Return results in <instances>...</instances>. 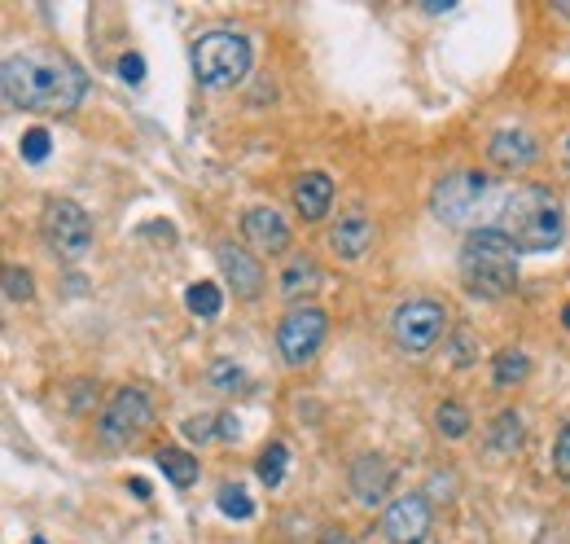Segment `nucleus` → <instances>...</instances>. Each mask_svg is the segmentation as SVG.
I'll return each instance as SVG.
<instances>
[{
  "mask_svg": "<svg viewBox=\"0 0 570 544\" xmlns=\"http://www.w3.org/2000/svg\"><path fill=\"white\" fill-rule=\"evenodd\" d=\"M0 88H5V102L14 110H36V115H71L84 93L88 80L84 71L58 54V49H23L5 58V71H0Z\"/></svg>",
  "mask_w": 570,
  "mask_h": 544,
  "instance_id": "1",
  "label": "nucleus"
},
{
  "mask_svg": "<svg viewBox=\"0 0 570 544\" xmlns=\"http://www.w3.org/2000/svg\"><path fill=\"white\" fill-rule=\"evenodd\" d=\"M496 228L522 250V255H544L566 237V215L561 202L544 185H518L496 215Z\"/></svg>",
  "mask_w": 570,
  "mask_h": 544,
  "instance_id": "2",
  "label": "nucleus"
},
{
  "mask_svg": "<svg viewBox=\"0 0 570 544\" xmlns=\"http://www.w3.org/2000/svg\"><path fill=\"white\" fill-rule=\"evenodd\" d=\"M518 246L491 224V228H474L465 237L461 250V282L470 295L478 299H500L518 286Z\"/></svg>",
  "mask_w": 570,
  "mask_h": 544,
  "instance_id": "3",
  "label": "nucleus"
},
{
  "mask_svg": "<svg viewBox=\"0 0 570 544\" xmlns=\"http://www.w3.org/2000/svg\"><path fill=\"white\" fill-rule=\"evenodd\" d=\"M250 40L233 27H215V32H202L189 49V62H193V75L202 88H233L246 80L250 71Z\"/></svg>",
  "mask_w": 570,
  "mask_h": 544,
  "instance_id": "4",
  "label": "nucleus"
},
{
  "mask_svg": "<svg viewBox=\"0 0 570 544\" xmlns=\"http://www.w3.org/2000/svg\"><path fill=\"white\" fill-rule=\"evenodd\" d=\"M150 422H154L150 395H145L141 387H119V391L106 400L102 417H97V439H102L106 448H128V444H136V439L145 435Z\"/></svg>",
  "mask_w": 570,
  "mask_h": 544,
  "instance_id": "5",
  "label": "nucleus"
},
{
  "mask_svg": "<svg viewBox=\"0 0 570 544\" xmlns=\"http://www.w3.org/2000/svg\"><path fill=\"white\" fill-rule=\"evenodd\" d=\"M443 334H448V308H443L439 299H426V295H421V299H408V304H400L395 317H391V339H395V347L408 352V356L430 352Z\"/></svg>",
  "mask_w": 570,
  "mask_h": 544,
  "instance_id": "6",
  "label": "nucleus"
},
{
  "mask_svg": "<svg viewBox=\"0 0 570 544\" xmlns=\"http://www.w3.org/2000/svg\"><path fill=\"white\" fill-rule=\"evenodd\" d=\"M325 334H330V317L317 304H299V308L285 312L281 326H276V352H281V360L290 369H299V365H308L321 352Z\"/></svg>",
  "mask_w": 570,
  "mask_h": 544,
  "instance_id": "7",
  "label": "nucleus"
},
{
  "mask_svg": "<svg viewBox=\"0 0 570 544\" xmlns=\"http://www.w3.org/2000/svg\"><path fill=\"white\" fill-rule=\"evenodd\" d=\"M45 241L67 263L84 259L93 250V220H88V211L80 202H71V198H49V206H45Z\"/></svg>",
  "mask_w": 570,
  "mask_h": 544,
  "instance_id": "8",
  "label": "nucleus"
},
{
  "mask_svg": "<svg viewBox=\"0 0 570 544\" xmlns=\"http://www.w3.org/2000/svg\"><path fill=\"white\" fill-rule=\"evenodd\" d=\"M491 189V176L487 172H456V176H443L439 185H435V215L443 220V224H461L478 202H483V193Z\"/></svg>",
  "mask_w": 570,
  "mask_h": 544,
  "instance_id": "9",
  "label": "nucleus"
},
{
  "mask_svg": "<svg viewBox=\"0 0 570 544\" xmlns=\"http://www.w3.org/2000/svg\"><path fill=\"white\" fill-rule=\"evenodd\" d=\"M382 535L391 544H426L430 535V500L421 492H404L382 513Z\"/></svg>",
  "mask_w": 570,
  "mask_h": 544,
  "instance_id": "10",
  "label": "nucleus"
},
{
  "mask_svg": "<svg viewBox=\"0 0 570 544\" xmlns=\"http://www.w3.org/2000/svg\"><path fill=\"white\" fill-rule=\"evenodd\" d=\"M539 158V141H535V132H526V128H496L491 137H487V163L496 167V172H522V167H531Z\"/></svg>",
  "mask_w": 570,
  "mask_h": 544,
  "instance_id": "11",
  "label": "nucleus"
},
{
  "mask_svg": "<svg viewBox=\"0 0 570 544\" xmlns=\"http://www.w3.org/2000/svg\"><path fill=\"white\" fill-rule=\"evenodd\" d=\"M215 263H219V272H224V282L233 286V295L254 299V295L263 291V263H259L250 250H241V246H233V241H219V246H215Z\"/></svg>",
  "mask_w": 570,
  "mask_h": 544,
  "instance_id": "12",
  "label": "nucleus"
},
{
  "mask_svg": "<svg viewBox=\"0 0 570 544\" xmlns=\"http://www.w3.org/2000/svg\"><path fill=\"white\" fill-rule=\"evenodd\" d=\"M373 220L365 215V211H347V215H339V224L330 228V237H325V246L334 250V259H343V263H356L369 246H373Z\"/></svg>",
  "mask_w": 570,
  "mask_h": 544,
  "instance_id": "13",
  "label": "nucleus"
},
{
  "mask_svg": "<svg viewBox=\"0 0 570 544\" xmlns=\"http://www.w3.org/2000/svg\"><path fill=\"white\" fill-rule=\"evenodd\" d=\"M241 233H246V241L254 250H268V255L290 246V224H285V215L276 206H250L241 215Z\"/></svg>",
  "mask_w": 570,
  "mask_h": 544,
  "instance_id": "14",
  "label": "nucleus"
},
{
  "mask_svg": "<svg viewBox=\"0 0 570 544\" xmlns=\"http://www.w3.org/2000/svg\"><path fill=\"white\" fill-rule=\"evenodd\" d=\"M352 492H356V500L369 505V509L382 505L387 492H391V461H387L382 452L356 457V465H352Z\"/></svg>",
  "mask_w": 570,
  "mask_h": 544,
  "instance_id": "15",
  "label": "nucleus"
},
{
  "mask_svg": "<svg viewBox=\"0 0 570 544\" xmlns=\"http://www.w3.org/2000/svg\"><path fill=\"white\" fill-rule=\"evenodd\" d=\"M290 202H295V211L304 215V220H325L330 215V202H334V180L325 176V172H304L299 180H295V189H290Z\"/></svg>",
  "mask_w": 570,
  "mask_h": 544,
  "instance_id": "16",
  "label": "nucleus"
},
{
  "mask_svg": "<svg viewBox=\"0 0 570 544\" xmlns=\"http://www.w3.org/2000/svg\"><path fill=\"white\" fill-rule=\"evenodd\" d=\"M321 286V263L312 259V255H304V250H295L290 259H285V268H281V277H276V291L290 299L295 308H299V299L304 295H312Z\"/></svg>",
  "mask_w": 570,
  "mask_h": 544,
  "instance_id": "17",
  "label": "nucleus"
},
{
  "mask_svg": "<svg viewBox=\"0 0 570 544\" xmlns=\"http://www.w3.org/2000/svg\"><path fill=\"white\" fill-rule=\"evenodd\" d=\"M518 444H522V417L513 409L496 413V422L487 430V452L491 457H509V452H518Z\"/></svg>",
  "mask_w": 570,
  "mask_h": 544,
  "instance_id": "18",
  "label": "nucleus"
},
{
  "mask_svg": "<svg viewBox=\"0 0 570 544\" xmlns=\"http://www.w3.org/2000/svg\"><path fill=\"white\" fill-rule=\"evenodd\" d=\"M154 461H158L163 478H171L176 487H193V483H198V461H193L185 448H158Z\"/></svg>",
  "mask_w": 570,
  "mask_h": 544,
  "instance_id": "19",
  "label": "nucleus"
},
{
  "mask_svg": "<svg viewBox=\"0 0 570 544\" xmlns=\"http://www.w3.org/2000/svg\"><path fill=\"white\" fill-rule=\"evenodd\" d=\"M526 374H531L526 352L504 347V352L491 356V382H496V387H518V382H526Z\"/></svg>",
  "mask_w": 570,
  "mask_h": 544,
  "instance_id": "20",
  "label": "nucleus"
},
{
  "mask_svg": "<svg viewBox=\"0 0 570 544\" xmlns=\"http://www.w3.org/2000/svg\"><path fill=\"white\" fill-rule=\"evenodd\" d=\"M185 304H189V312H198L202 321H211V317H219V308H224V291H219L215 282H193V286L185 291Z\"/></svg>",
  "mask_w": 570,
  "mask_h": 544,
  "instance_id": "21",
  "label": "nucleus"
},
{
  "mask_svg": "<svg viewBox=\"0 0 570 544\" xmlns=\"http://www.w3.org/2000/svg\"><path fill=\"white\" fill-rule=\"evenodd\" d=\"M435 426H439V435H448V439H465V435H470V426H474V417H470V409H465V404L443 400V404L435 409Z\"/></svg>",
  "mask_w": 570,
  "mask_h": 544,
  "instance_id": "22",
  "label": "nucleus"
},
{
  "mask_svg": "<svg viewBox=\"0 0 570 544\" xmlns=\"http://www.w3.org/2000/svg\"><path fill=\"white\" fill-rule=\"evenodd\" d=\"M285 461H290V448L272 439V444H268V448L259 452V461H254V474H259V483L276 487V483L285 478Z\"/></svg>",
  "mask_w": 570,
  "mask_h": 544,
  "instance_id": "23",
  "label": "nucleus"
},
{
  "mask_svg": "<svg viewBox=\"0 0 570 544\" xmlns=\"http://www.w3.org/2000/svg\"><path fill=\"white\" fill-rule=\"evenodd\" d=\"M215 505H219L224 518H237V522H246V518L254 513V500H250L246 487H237V483H224L219 496H215Z\"/></svg>",
  "mask_w": 570,
  "mask_h": 544,
  "instance_id": "24",
  "label": "nucleus"
},
{
  "mask_svg": "<svg viewBox=\"0 0 570 544\" xmlns=\"http://www.w3.org/2000/svg\"><path fill=\"white\" fill-rule=\"evenodd\" d=\"M5 295H10L14 304H27V299H32V272H27V268H19V263L5 268Z\"/></svg>",
  "mask_w": 570,
  "mask_h": 544,
  "instance_id": "25",
  "label": "nucleus"
},
{
  "mask_svg": "<svg viewBox=\"0 0 570 544\" xmlns=\"http://www.w3.org/2000/svg\"><path fill=\"white\" fill-rule=\"evenodd\" d=\"M19 150H23L27 163H45L49 158V132L45 128H27L23 141H19Z\"/></svg>",
  "mask_w": 570,
  "mask_h": 544,
  "instance_id": "26",
  "label": "nucleus"
},
{
  "mask_svg": "<svg viewBox=\"0 0 570 544\" xmlns=\"http://www.w3.org/2000/svg\"><path fill=\"white\" fill-rule=\"evenodd\" d=\"M448 356H452V365H456V369L474 365V356H478L474 334H470V330H456V334H452V343H448Z\"/></svg>",
  "mask_w": 570,
  "mask_h": 544,
  "instance_id": "27",
  "label": "nucleus"
},
{
  "mask_svg": "<svg viewBox=\"0 0 570 544\" xmlns=\"http://www.w3.org/2000/svg\"><path fill=\"white\" fill-rule=\"evenodd\" d=\"M553 470L561 483H570V422L557 430V444H553Z\"/></svg>",
  "mask_w": 570,
  "mask_h": 544,
  "instance_id": "28",
  "label": "nucleus"
},
{
  "mask_svg": "<svg viewBox=\"0 0 570 544\" xmlns=\"http://www.w3.org/2000/svg\"><path fill=\"white\" fill-rule=\"evenodd\" d=\"M119 80L141 84V80H145V58H141V54H123V58H119Z\"/></svg>",
  "mask_w": 570,
  "mask_h": 544,
  "instance_id": "29",
  "label": "nucleus"
},
{
  "mask_svg": "<svg viewBox=\"0 0 570 544\" xmlns=\"http://www.w3.org/2000/svg\"><path fill=\"white\" fill-rule=\"evenodd\" d=\"M211 382H215L219 391H228V387H237V382H241V369H237V365H228V360H219V365L211 369Z\"/></svg>",
  "mask_w": 570,
  "mask_h": 544,
  "instance_id": "30",
  "label": "nucleus"
},
{
  "mask_svg": "<svg viewBox=\"0 0 570 544\" xmlns=\"http://www.w3.org/2000/svg\"><path fill=\"white\" fill-rule=\"evenodd\" d=\"M185 435L198 439V444L211 439V435H215V430H211V417H189V422H185Z\"/></svg>",
  "mask_w": 570,
  "mask_h": 544,
  "instance_id": "31",
  "label": "nucleus"
},
{
  "mask_svg": "<svg viewBox=\"0 0 570 544\" xmlns=\"http://www.w3.org/2000/svg\"><path fill=\"white\" fill-rule=\"evenodd\" d=\"M421 10L426 14H448V10H456V0H421Z\"/></svg>",
  "mask_w": 570,
  "mask_h": 544,
  "instance_id": "32",
  "label": "nucleus"
},
{
  "mask_svg": "<svg viewBox=\"0 0 570 544\" xmlns=\"http://www.w3.org/2000/svg\"><path fill=\"white\" fill-rule=\"evenodd\" d=\"M215 435H219V439H237V417H233V413H224V417H219V430H215Z\"/></svg>",
  "mask_w": 570,
  "mask_h": 544,
  "instance_id": "33",
  "label": "nucleus"
},
{
  "mask_svg": "<svg viewBox=\"0 0 570 544\" xmlns=\"http://www.w3.org/2000/svg\"><path fill=\"white\" fill-rule=\"evenodd\" d=\"M321 544H352V540H347L339 527H325V531H321Z\"/></svg>",
  "mask_w": 570,
  "mask_h": 544,
  "instance_id": "34",
  "label": "nucleus"
},
{
  "mask_svg": "<svg viewBox=\"0 0 570 544\" xmlns=\"http://www.w3.org/2000/svg\"><path fill=\"white\" fill-rule=\"evenodd\" d=\"M132 492L145 500V496H150V483H145V478H132Z\"/></svg>",
  "mask_w": 570,
  "mask_h": 544,
  "instance_id": "35",
  "label": "nucleus"
},
{
  "mask_svg": "<svg viewBox=\"0 0 570 544\" xmlns=\"http://www.w3.org/2000/svg\"><path fill=\"white\" fill-rule=\"evenodd\" d=\"M553 14H561V19H570V0H553Z\"/></svg>",
  "mask_w": 570,
  "mask_h": 544,
  "instance_id": "36",
  "label": "nucleus"
},
{
  "mask_svg": "<svg viewBox=\"0 0 570 544\" xmlns=\"http://www.w3.org/2000/svg\"><path fill=\"white\" fill-rule=\"evenodd\" d=\"M561 326H566V330H570V304H566V308H561Z\"/></svg>",
  "mask_w": 570,
  "mask_h": 544,
  "instance_id": "37",
  "label": "nucleus"
},
{
  "mask_svg": "<svg viewBox=\"0 0 570 544\" xmlns=\"http://www.w3.org/2000/svg\"><path fill=\"white\" fill-rule=\"evenodd\" d=\"M566 167H570V137H566Z\"/></svg>",
  "mask_w": 570,
  "mask_h": 544,
  "instance_id": "38",
  "label": "nucleus"
}]
</instances>
